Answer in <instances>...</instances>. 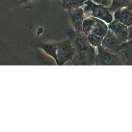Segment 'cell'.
I'll list each match as a JSON object with an SVG mask.
<instances>
[{
    "instance_id": "7c38bea8",
    "label": "cell",
    "mask_w": 132,
    "mask_h": 132,
    "mask_svg": "<svg viewBox=\"0 0 132 132\" xmlns=\"http://www.w3.org/2000/svg\"><path fill=\"white\" fill-rule=\"evenodd\" d=\"M92 1L97 4H101L108 7L110 6L111 3V0H92Z\"/></svg>"
},
{
    "instance_id": "9c48e42d",
    "label": "cell",
    "mask_w": 132,
    "mask_h": 132,
    "mask_svg": "<svg viewBox=\"0 0 132 132\" xmlns=\"http://www.w3.org/2000/svg\"><path fill=\"white\" fill-rule=\"evenodd\" d=\"M130 0H111L110 6L108 7L112 13L116 10L128 6Z\"/></svg>"
},
{
    "instance_id": "6da1fadb",
    "label": "cell",
    "mask_w": 132,
    "mask_h": 132,
    "mask_svg": "<svg viewBox=\"0 0 132 132\" xmlns=\"http://www.w3.org/2000/svg\"><path fill=\"white\" fill-rule=\"evenodd\" d=\"M85 15L86 17H94L109 24L113 20V13L108 7L97 4L92 0H87L82 5Z\"/></svg>"
},
{
    "instance_id": "3957f363",
    "label": "cell",
    "mask_w": 132,
    "mask_h": 132,
    "mask_svg": "<svg viewBox=\"0 0 132 132\" xmlns=\"http://www.w3.org/2000/svg\"><path fill=\"white\" fill-rule=\"evenodd\" d=\"M122 43L123 42L109 30L103 39L101 46L108 51L117 55L121 52Z\"/></svg>"
},
{
    "instance_id": "4fadbf2b",
    "label": "cell",
    "mask_w": 132,
    "mask_h": 132,
    "mask_svg": "<svg viewBox=\"0 0 132 132\" xmlns=\"http://www.w3.org/2000/svg\"><path fill=\"white\" fill-rule=\"evenodd\" d=\"M128 40H132V25L128 27Z\"/></svg>"
},
{
    "instance_id": "9a60e30c",
    "label": "cell",
    "mask_w": 132,
    "mask_h": 132,
    "mask_svg": "<svg viewBox=\"0 0 132 132\" xmlns=\"http://www.w3.org/2000/svg\"><path fill=\"white\" fill-rule=\"evenodd\" d=\"M29 1H30V0H20V3H22V4L25 3L29 2Z\"/></svg>"
},
{
    "instance_id": "52a82bcc",
    "label": "cell",
    "mask_w": 132,
    "mask_h": 132,
    "mask_svg": "<svg viewBox=\"0 0 132 132\" xmlns=\"http://www.w3.org/2000/svg\"><path fill=\"white\" fill-rule=\"evenodd\" d=\"M70 19L75 28L77 30L82 29V22L86 16L81 7L69 10Z\"/></svg>"
},
{
    "instance_id": "ba28073f",
    "label": "cell",
    "mask_w": 132,
    "mask_h": 132,
    "mask_svg": "<svg viewBox=\"0 0 132 132\" xmlns=\"http://www.w3.org/2000/svg\"><path fill=\"white\" fill-rule=\"evenodd\" d=\"M87 0H61L62 7L68 11L81 7Z\"/></svg>"
},
{
    "instance_id": "7a4b0ae2",
    "label": "cell",
    "mask_w": 132,
    "mask_h": 132,
    "mask_svg": "<svg viewBox=\"0 0 132 132\" xmlns=\"http://www.w3.org/2000/svg\"><path fill=\"white\" fill-rule=\"evenodd\" d=\"M82 30L86 35L93 34L104 38L107 34L109 28L107 24L99 19L86 17L82 24Z\"/></svg>"
},
{
    "instance_id": "8992f818",
    "label": "cell",
    "mask_w": 132,
    "mask_h": 132,
    "mask_svg": "<svg viewBox=\"0 0 132 132\" xmlns=\"http://www.w3.org/2000/svg\"><path fill=\"white\" fill-rule=\"evenodd\" d=\"M113 19L127 27L132 25V11L127 7L119 9L113 13Z\"/></svg>"
},
{
    "instance_id": "8fae6325",
    "label": "cell",
    "mask_w": 132,
    "mask_h": 132,
    "mask_svg": "<svg viewBox=\"0 0 132 132\" xmlns=\"http://www.w3.org/2000/svg\"><path fill=\"white\" fill-rule=\"evenodd\" d=\"M103 39V38L93 34H89L88 35V40L89 43L94 46L98 47L101 45Z\"/></svg>"
},
{
    "instance_id": "5b68a950",
    "label": "cell",
    "mask_w": 132,
    "mask_h": 132,
    "mask_svg": "<svg viewBox=\"0 0 132 132\" xmlns=\"http://www.w3.org/2000/svg\"><path fill=\"white\" fill-rule=\"evenodd\" d=\"M109 30L122 42L128 40V27L120 22L113 20L108 24Z\"/></svg>"
},
{
    "instance_id": "5bb4252c",
    "label": "cell",
    "mask_w": 132,
    "mask_h": 132,
    "mask_svg": "<svg viewBox=\"0 0 132 132\" xmlns=\"http://www.w3.org/2000/svg\"><path fill=\"white\" fill-rule=\"evenodd\" d=\"M127 7L128 9H129L130 10L132 11V0H130L129 1V4H128V6Z\"/></svg>"
},
{
    "instance_id": "277c9868",
    "label": "cell",
    "mask_w": 132,
    "mask_h": 132,
    "mask_svg": "<svg viewBox=\"0 0 132 132\" xmlns=\"http://www.w3.org/2000/svg\"><path fill=\"white\" fill-rule=\"evenodd\" d=\"M98 53L96 61L100 65H117L121 64V61L117 55L113 54L102 46H98Z\"/></svg>"
},
{
    "instance_id": "30bf717a",
    "label": "cell",
    "mask_w": 132,
    "mask_h": 132,
    "mask_svg": "<svg viewBox=\"0 0 132 132\" xmlns=\"http://www.w3.org/2000/svg\"><path fill=\"white\" fill-rule=\"evenodd\" d=\"M121 53L126 57H132V40H128L122 43Z\"/></svg>"
}]
</instances>
